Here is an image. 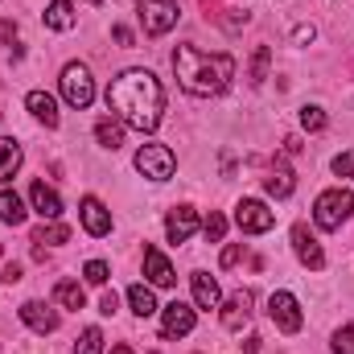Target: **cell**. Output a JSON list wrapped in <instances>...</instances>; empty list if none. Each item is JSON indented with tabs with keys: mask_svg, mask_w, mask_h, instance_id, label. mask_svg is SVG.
Listing matches in <instances>:
<instances>
[{
	"mask_svg": "<svg viewBox=\"0 0 354 354\" xmlns=\"http://www.w3.org/2000/svg\"><path fill=\"white\" fill-rule=\"evenodd\" d=\"M107 107L136 132H153L165 111V91L153 71H124L107 87Z\"/></svg>",
	"mask_w": 354,
	"mask_h": 354,
	"instance_id": "cell-1",
	"label": "cell"
},
{
	"mask_svg": "<svg viewBox=\"0 0 354 354\" xmlns=\"http://www.w3.org/2000/svg\"><path fill=\"white\" fill-rule=\"evenodd\" d=\"M174 71L181 91L198 95V99H210L231 83L235 75V58L231 54H206L198 46H177L174 50Z\"/></svg>",
	"mask_w": 354,
	"mask_h": 354,
	"instance_id": "cell-2",
	"label": "cell"
},
{
	"mask_svg": "<svg viewBox=\"0 0 354 354\" xmlns=\"http://www.w3.org/2000/svg\"><path fill=\"white\" fill-rule=\"evenodd\" d=\"M351 214H354V194L351 189H326V194H317V202H313V223H317L322 231H338Z\"/></svg>",
	"mask_w": 354,
	"mask_h": 354,
	"instance_id": "cell-3",
	"label": "cell"
},
{
	"mask_svg": "<svg viewBox=\"0 0 354 354\" xmlns=\"http://www.w3.org/2000/svg\"><path fill=\"white\" fill-rule=\"evenodd\" d=\"M136 17H140V25H145L149 37H165L177 25L181 12H177L174 0H140V4H136Z\"/></svg>",
	"mask_w": 354,
	"mask_h": 354,
	"instance_id": "cell-4",
	"label": "cell"
},
{
	"mask_svg": "<svg viewBox=\"0 0 354 354\" xmlns=\"http://www.w3.org/2000/svg\"><path fill=\"white\" fill-rule=\"evenodd\" d=\"M58 83H62V99H66L71 107H91V103H95V79H91V71L83 62H71Z\"/></svg>",
	"mask_w": 354,
	"mask_h": 354,
	"instance_id": "cell-5",
	"label": "cell"
},
{
	"mask_svg": "<svg viewBox=\"0 0 354 354\" xmlns=\"http://www.w3.org/2000/svg\"><path fill=\"white\" fill-rule=\"evenodd\" d=\"M174 165H177V157H174L169 145H145L136 153V169L145 177H153V181H169L174 177Z\"/></svg>",
	"mask_w": 354,
	"mask_h": 354,
	"instance_id": "cell-6",
	"label": "cell"
},
{
	"mask_svg": "<svg viewBox=\"0 0 354 354\" xmlns=\"http://www.w3.org/2000/svg\"><path fill=\"white\" fill-rule=\"evenodd\" d=\"M268 313H272V322H276L280 334H297V330L305 326L301 305H297L292 292H272V297H268Z\"/></svg>",
	"mask_w": 354,
	"mask_h": 354,
	"instance_id": "cell-7",
	"label": "cell"
},
{
	"mask_svg": "<svg viewBox=\"0 0 354 354\" xmlns=\"http://www.w3.org/2000/svg\"><path fill=\"white\" fill-rule=\"evenodd\" d=\"M235 223L248 235H264V231H272V223H276V210H268L264 202H256V198H243L235 206Z\"/></svg>",
	"mask_w": 354,
	"mask_h": 354,
	"instance_id": "cell-8",
	"label": "cell"
},
{
	"mask_svg": "<svg viewBox=\"0 0 354 354\" xmlns=\"http://www.w3.org/2000/svg\"><path fill=\"white\" fill-rule=\"evenodd\" d=\"M292 252H297V260L305 268H313V272H322L326 268V252H322V243L309 235V227L305 223H297L292 227Z\"/></svg>",
	"mask_w": 354,
	"mask_h": 354,
	"instance_id": "cell-9",
	"label": "cell"
},
{
	"mask_svg": "<svg viewBox=\"0 0 354 354\" xmlns=\"http://www.w3.org/2000/svg\"><path fill=\"white\" fill-rule=\"evenodd\" d=\"M252 301H256V297H252L248 288H239L235 297H227V305H223V326H227V330H243V326L252 322Z\"/></svg>",
	"mask_w": 354,
	"mask_h": 354,
	"instance_id": "cell-10",
	"label": "cell"
},
{
	"mask_svg": "<svg viewBox=\"0 0 354 354\" xmlns=\"http://www.w3.org/2000/svg\"><path fill=\"white\" fill-rule=\"evenodd\" d=\"M21 322H25L33 334H54V330H58V313H54L50 305H41V301H25V305H21Z\"/></svg>",
	"mask_w": 354,
	"mask_h": 354,
	"instance_id": "cell-11",
	"label": "cell"
},
{
	"mask_svg": "<svg viewBox=\"0 0 354 354\" xmlns=\"http://www.w3.org/2000/svg\"><path fill=\"white\" fill-rule=\"evenodd\" d=\"M194 330V309L185 305V301H174V305H165V322H161V334L165 338H185Z\"/></svg>",
	"mask_w": 354,
	"mask_h": 354,
	"instance_id": "cell-12",
	"label": "cell"
},
{
	"mask_svg": "<svg viewBox=\"0 0 354 354\" xmlns=\"http://www.w3.org/2000/svg\"><path fill=\"white\" fill-rule=\"evenodd\" d=\"M145 276H149L157 288H174L177 284V272H174V264L161 256V248H145Z\"/></svg>",
	"mask_w": 354,
	"mask_h": 354,
	"instance_id": "cell-13",
	"label": "cell"
},
{
	"mask_svg": "<svg viewBox=\"0 0 354 354\" xmlns=\"http://www.w3.org/2000/svg\"><path fill=\"white\" fill-rule=\"evenodd\" d=\"M194 227H198V214H194V206H174V210H169V218H165L169 243H185V239L194 235Z\"/></svg>",
	"mask_w": 354,
	"mask_h": 354,
	"instance_id": "cell-14",
	"label": "cell"
},
{
	"mask_svg": "<svg viewBox=\"0 0 354 354\" xmlns=\"http://www.w3.org/2000/svg\"><path fill=\"white\" fill-rule=\"evenodd\" d=\"M79 214H83V227H87V235H107L111 231V214H107V206L99 202V198H83V206H79Z\"/></svg>",
	"mask_w": 354,
	"mask_h": 354,
	"instance_id": "cell-15",
	"label": "cell"
},
{
	"mask_svg": "<svg viewBox=\"0 0 354 354\" xmlns=\"http://www.w3.org/2000/svg\"><path fill=\"white\" fill-rule=\"evenodd\" d=\"M29 202H33V210H37L41 218H58V214H62V198H58L46 181H33V185H29Z\"/></svg>",
	"mask_w": 354,
	"mask_h": 354,
	"instance_id": "cell-16",
	"label": "cell"
},
{
	"mask_svg": "<svg viewBox=\"0 0 354 354\" xmlns=\"http://www.w3.org/2000/svg\"><path fill=\"white\" fill-rule=\"evenodd\" d=\"M189 284H194V301H198V309H214V305H218V280H214L210 272H194Z\"/></svg>",
	"mask_w": 354,
	"mask_h": 354,
	"instance_id": "cell-17",
	"label": "cell"
},
{
	"mask_svg": "<svg viewBox=\"0 0 354 354\" xmlns=\"http://www.w3.org/2000/svg\"><path fill=\"white\" fill-rule=\"evenodd\" d=\"M29 111L46 124V128H58V103H54V95H46V91H29Z\"/></svg>",
	"mask_w": 354,
	"mask_h": 354,
	"instance_id": "cell-18",
	"label": "cell"
},
{
	"mask_svg": "<svg viewBox=\"0 0 354 354\" xmlns=\"http://www.w3.org/2000/svg\"><path fill=\"white\" fill-rule=\"evenodd\" d=\"M264 189L272 194V198H288V194L297 189V177H292V169H288L284 161H276V169L264 177Z\"/></svg>",
	"mask_w": 354,
	"mask_h": 354,
	"instance_id": "cell-19",
	"label": "cell"
},
{
	"mask_svg": "<svg viewBox=\"0 0 354 354\" xmlns=\"http://www.w3.org/2000/svg\"><path fill=\"white\" fill-rule=\"evenodd\" d=\"M17 169H21V145L12 136H0V181H8Z\"/></svg>",
	"mask_w": 354,
	"mask_h": 354,
	"instance_id": "cell-20",
	"label": "cell"
},
{
	"mask_svg": "<svg viewBox=\"0 0 354 354\" xmlns=\"http://www.w3.org/2000/svg\"><path fill=\"white\" fill-rule=\"evenodd\" d=\"M54 297H58V305H66V309H83V305H87L83 284H75V280H58V284H54Z\"/></svg>",
	"mask_w": 354,
	"mask_h": 354,
	"instance_id": "cell-21",
	"label": "cell"
},
{
	"mask_svg": "<svg viewBox=\"0 0 354 354\" xmlns=\"http://www.w3.org/2000/svg\"><path fill=\"white\" fill-rule=\"evenodd\" d=\"M128 305H132L136 317H153V313H157V301H153V292H149L145 284H132V288H128Z\"/></svg>",
	"mask_w": 354,
	"mask_h": 354,
	"instance_id": "cell-22",
	"label": "cell"
},
{
	"mask_svg": "<svg viewBox=\"0 0 354 354\" xmlns=\"http://www.w3.org/2000/svg\"><path fill=\"white\" fill-rule=\"evenodd\" d=\"M46 25H50V29H71V25H75V8H71V0H50V8H46Z\"/></svg>",
	"mask_w": 354,
	"mask_h": 354,
	"instance_id": "cell-23",
	"label": "cell"
},
{
	"mask_svg": "<svg viewBox=\"0 0 354 354\" xmlns=\"http://www.w3.org/2000/svg\"><path fill=\"white\" fill-rule=\"evenodd\" d=\"M0 223H8V227L25 223V206H21V198L12 189H0Z\"/></svg>",
	"mask_w": 354,
	"mask_h": 354,
	"instance_id": "cell-24",
	"label": "cell"
},
{
	"mask_svg": "<svg viewBox=\"0 0 354 354\" xmlns=\"http://www.w3.org/2000/svg\"><path fill=\"white\" fill-rule=\"evenodd\" d=\"M95 136H99V145H103V149H111V153H115V149L124 145V124H115V120H99V124H95Z\"/></svg>",
	"mask_w": 354,
	"mask_h": 354,
	"instance_id": "cell-25",
	"label": "cell"
},
{
	"mask_svg": "<svg viewBox=\"0 0 354 354\" xmlns=\"http://www.w3.org/2000/svg\"><path fill=\"white\" fill-rule=\"evenodd\" d=\"M71 239V227H62V223H41L37 231H33V243H50V248H58V243H66Z\"/></svg>",
	"mask_w": 354,
	"mask_h": 354,
	"instance_id": "cell-26",
	"label": "cell"
},
{
	"mask_svg": "<svg viewBox=\"0 0 354 354\" xmlns=\"http://www.w3.org/2000/svg\"><path fill=\"white\" fill-rule=\"evenodd\" d=\"M268 62H272V50L268 46H256V54H252V83L256 87L268 79Z\"/></svg>",
	"mask_w": 354,
	"mask_h": 354,
	"instance_id": "cell-27",
	"label": "cell"
},
{
	"mask_svg": "<svg viewBox=\"0 0 354 354\" xmlns=\"http://www.w3.org/2000/svg\"><path fill=\"white\" fill-rule=\"evenodd\" d=\"M202 235H206V239H210V243H218V239H223V235H227V218H223V214H218V210H210V218H206V223H202Z\"/></svg>",
	"mask_w": 354,
	"mask_h": 354,
	"instance_id": "cell-28",
	"label": "cell"
},
{
	"mask_svg": "<svg viewBox=\"0 0 354 354\" xmlns=\"http://www.w3.org/2000/svg\"><path fill=\"white\" fill-rule=\"evenodd\" d=\"M75 354H103V334H99L95 326H91V330H83V338H79Z\"/></svg>",
	"mask_w": 354,
	"mask_h": 354,
	"instance_id": "cell-29",
	"label": "cell"
},
{
	"mask_svg": "<svg viewBox=\"0 0 354 354\" xmlns=\"http://www.w3.org/2000/svg\"><path fill=\"white\" fill-rule=\"evenodd\" d=\"M301 128L305 132H322L326 128V111L322 107H301Z\"/></svg>",
	"mask_w": 354,
	"mask_h": 354,
	"instance_id": "cell-30",
	"label": "cell"
},
{
	"mask_svg": "<svg viewBox=\"0 0 354 354\" xmlns=\"http://www.w3.org/2000/svg\"><path fill=\"white\" fill-rule=\"evenodd\" d=\"M334 354H354V326H342L334 334Z\"/></svg>",
	"mask_w": 354,
	"mask_h": 354,
	"instance_id": "cell-31",
	"label": "cell"
},
{
	"mask_svg": "<svg viewBox=\"0 0 354 354\" xmlns=\"http://www.w3.org/2000/svg\"><path fill=\"white\" fill-rule=\"evenodd\" d=\"M83 276H87L91 284H107V264H103V260H91V264L83 268Z\"/></svg>",
	"mask_w": 354,
	"mask_h": 354,
	"instance_id": "cell-32",
	"label": "cell"
},
{
	"mask_svg": "<svg viewBox=\"0 0 354 354\" xmlns=\"http://www.w3.org/2000/svg\"><path fill=\"white\" fill-rule=\"evenodd\" d=\"M334 174H338V177H354V153L334 157Z\"/></svg>",
	"mask_w": 354,
	"mask_h": 354,
	"instance_id": "cell-33",
	"label": "cell"
},
{
	"mask_svg": "<svg viewBox=\"0 0 354 354\" xmlns=\"http://www.w3.org/2000/svg\"><path fill=\"white\" fill-rule=\"evenodd\" d=\"M115 309H120V297H115V292H103V297H99V313H103V317H111Z\"/></svg>",
	"mask_w": 354,
	"mask_h": 354,
	"instance_id": "cell-34",
	"label": "cell"
},
{
	"mask_svg": "<svg viewBox=\"0 0 354 354\" xmlns=\"http://www.w3.org/2000/svg\"><path fill=\"white\" fill-rule=\"evenodd\" d=\"M239 260H243V243H231V248L223 252V268H235Z\"/></svg>",
	"mask_w": 354,
	"mask_h": 354,
	"instance_id": "cell-35",
	"label": "cell"
},
{
	"mask_svg": "<svg viewBox=\"0 0 354 354\" xmlns=\"http://www.w3.org/2000/svg\"><path fill=\"white\" fill-rule=\"evenodd\" d=\"M202 8H206V21H223V8H218V0H198Z\"/></svg>",
	"mask_w": 354,
	"mask_h": 354,
	"instance_id": "cell-36",
	"label": "cell"
},
{
	"mask_svg": "<svg viewBox=\"0 0 354 354\" xmlns=\"http://www.w3.org/2000/svg\"><path fill=\"white\" fill-rule=\"evenodd\" d=\"M292 41H297V46H305V41H313V25H301V29L292 33Z\"/></svg>",
	"mask_w": 354,
	"mask_h": 354,
	"instance_id": "cell-37",
	"label": "cell"
},
{
	"mask_svg": "<svg viewBox=\"0 0 354 354\" xmlns=\"http://www.w3.org/2000/svg\"><path fill=\"white\" fill-rule=\"evenodd\" d=\"M0 41H17V25L12 21H0Z\"/></svg>",
	"mask_w": 354,
	"mask_h": 354,
	"instance_id": "cell-38",
	"label": "cell"
},
{
	"mask_svg": "<svg viewBox=\"0 0 354 354\" xmlns=\"http://www.w3.org/2000/svg\"><path fill=\"white\" fill-rule=\"evenodd\" d=\"M0 280H4V284H17V280H21V268H17V264H8L4 272H0Z\"/></svg>",
	"mask_w": 354,
	"mask_h": 354,
	"instance_id": "cell-39",
	"label": "cell"
},
{
	"mask_svg": "<svg viewBox=\"0 0 354 354\" xmlns=\"http://www.w3.org/2000/svg\"><path fill=\"white\" fill-rule=\"evenodd\" d=\"M111 33H115V41H120V46H132V33H128V29H124V25H115V29H111Z\"/></svg>",
	"mask_w": 354,
	"mask_h": 354,
	"instance_id": "cell-40",
	"label": "cell"
},
{
	"mask_svg": "<svg viewBox=\"0 0 354 354\" xmlns=\"http://www.w3.org/2000/svg\"><path fill=\"white\" fill-rule=\"evenodd\" d=\"M248 354H260V338H256V334L248 338Z\"/></svg>",
	"mask_w": 354,
	"mask_h": 354,
	"instance_id": "cell-41",
	"label": "cell"
},
{
	"mask_svg": "<svg viewBox=\"0 0 354 354\" xmlns=\"http://www.w3.org/2000/svg\"><path fill=\"white\" fill-rule=\"evenodd\" d=\"M111 354H136V351H132V346H115Z\"/></svg>",
	"mask_w": 354,
	"mask_h": 354,
	"instance_id": "cell-42",
	"label": "cell"
},
{
	"mask_svg": "<svg viewBox=\"0 0 354 354\" xmlns=\"http://www.w3.org/2000/svg\"><path fill=\"white\" fill-rule=\"evenodd\" d=\"M91 4H103V0H91Z\"/></svg>",
	"mask_w": 354,
	"mask_h": 354,
	"instance_id": "cell-43",
	"label": "cell"
}]
</instances>
